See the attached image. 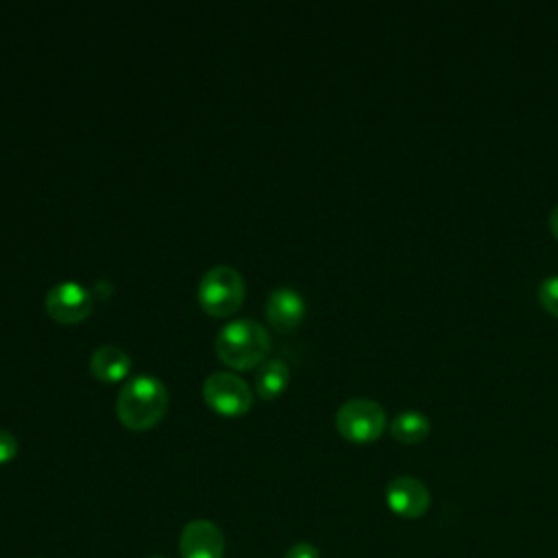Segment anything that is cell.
Segmentation results:
<instances>
[{
  "instance_id": "1",
  "label": "cell",
  "mask_w": 558,
  "mask_h": 558,
  "mask_svg": "<svg viewBox=\"0 0 558 558\" xmlns=\"http://www.w3.org/2000/svg\"><path fill=\"white\" fill-rule=\"evenodd\" d=\"M168 408V390L161 379L153 375L131 377L118 395V418L133 432H146L155 427Z\"/></svg>"
},
{
  "instance_id": "2",
  "label": "cell",
  "mask_w": 558,
  "mask_h": 558,
  "mask_svg": "<svg viewBox=\"0 0 558 558\" xmlns=\"http://www.w3.org/2000/svg\"><path fill=\"white\" fill-rule=\"evenodd\" d=\"M270 351V333L253 318H235L216 336V355L235 371L259 366Z\"/></svg>"
},
{
  "instance_id": "3",
  "label": "cell",
  "mask_w": 558,
  "mask_h": 558,
  "mask_svg": "<svg viewBox=\"0 0 558 558\" xmlns=\"http://www.w3.org/2000/svg\"><path fill=\"white\" fill-rule=\"evenodd\" d=\"M198 303L209 316H231L240 310L246 283L240 270L227 264L211 266L198 281Z\"/></svg>"
},
{
  "instance_id": "4",
  "label": "cell",
  "mask_w": 558,
  "mask_h": 558,
  "mask_svg": "<svg viewBox=\"0 0 558 558\" xmlns=\"http://www.w3.org/2000/svg\"><path fill=\"white\" fill-rule=\"evenodd\" d=\"M386 427V410L366 397L344 401L336 412V429L342 438L366 445L377 440Z\"/></svg>"
},
{
  "instance_id": "5",
  "label": "cell",
  "mask_w": 558,
  "mask_h": 558,
  "mask_svg": "<svg viewBox=\"0 0 558 558\" xmlns=\"http://www.w3.org/2000/svg\"><path fill=\"white\" fill-rule=\"evenodd\" d=\"M207 405L222 416H240L253 405L251 386L231 371H216L203 384Z\"/></svg>"
},
{
  "instance_id": "6",
  "label": "cell",
  "mask_w": 558,
  "mask_h": 558,
  "mask_svg": "<svg viewBox=\"0 0 558 558\" xmlns=\"http://www.w3.org/2000/svg\"><path fill=\"white\" fill-rule=\"evenodd\" d=\"M44 307L50 318L72 325L78 320H85L94 307V299L87 288H83L76 281H59L54 283L46 296Z\"/></svg>"
},
{
  "instance_id": "7",
  "label": "cell",
  "mask_w": 558,
  "mask_h": 558,
  "mask_svg": "<svg viewBox=\"0 0 558 558\" xmlns=\"http://www.w3.org/2000/svg\"><path fill=\"white\" fill-rule=\"evenodd\" d=\"M388 508L403 519H418L429 510L432 493L418 477L399 475L386 486Z\"/></svg>"
},
{
  "instance_id": "8",
  "label": "cell",
  "mask_w": 558,
  "mask_h": 558,
  "mask_svg": "<svg viewBox=\"0 0 558 558\" xmlns=\"http://www.w3.org/2000/svg\"><path fill=\"white\" fill-rule=\"evenodd\" d=\"M181 558H222L225 536L220 527L207 519L190 521L179 536Z\"/></svg>"
},
{
  "instance_id": "9",
  "label": "cell",
  "mask_w": 558,
  "mask_h": 558,
  "mask_svg": "<svg viewBox=\"0 0 558 558\" xmlns=\"http://www.w3.org/2000/svg\"><path fill=\"white\" fill-rule=\"evenodd\" d=\"M305 310H307V305H305L303 294L294 288H288V286L275 288L268 294L266 305H264L266 318L279 331L294 329L305 318Z\"/></svg>"
},
{
  "instance_id": "10",
  "label": "cell",
  "mask_w": 558,
  "mask_h": 558,
  "mask_svg": "<svg viewBox=\"0 0 558 558\" xmlns=\"http://www.w3.org/2000/svg\"><path fill=\"white\" fill-rule=\"evenodd\" d=\"M89 371L96 379L105 384H113L129 375L131 357L116 344H102L92 353Z\"/></svg>"
},
{
  "instance_id": "11",
  "label": "cell",
  "mask_w": 558,
  "mask_h": 558,
  "mask_svg": "<svg viewBox=\"0 0 558 558\" xmlns=\"http://www.w3.org/2000/svg\"><path fill=\"white\" fill-rule=\"evenodd\" d=\"M290 381V368L281 357H266L255 373V390L262 399H275Z\"/></svg>"
},
{
  "instance_id": "12",
  "label": "cell",
  "mask_w": 558,
  "mask_h": 558,
  "mask_svg": "<svg viewBox=\"0 0 558 558\" xmlns=\"http://www.w3.org/2000/svg\"><path fill=\"white\" fill-rule=\"evenodd\" d=\"M432 432V423L427 418V414L418 412V410H405L399 412L392 423H390V434L395 440L403 442V445H416L423 442Z\"/></svg>"
},
{
  "instance_id": "13",
  "label": "cell",
  "mask_w": 558,
  "mask_h": 558,
  "mask_svg": "<svg viewBox=\"0 0 558 558\" xmlns=\"http://www.w3.org/2000/svg\"><path fill=\"white\" fill-rule=\"evenodd\" d=\"M538 303L547 314L558 318V275H549L538 283Z\"/></svg>"
},
{
  "instance_id": "14",
  "label": "cell",
  "mask_w": 558,
  "mask_h": 558,
  "mask_svg": "<svg viewBox=\"0 0 558 558\" xmlns=\"http://www.w3.org/2000/svg\"><path fill=\"white\" fill-rule=\"evenodd\" d=\"M17 453V440L9 429H0V464L13 460Z\"/></svg>"
},
{
  "instance_id": "15",
  "label": "cell",
  "mask_w": 558,
  "mask_h": 558,
  "mask_svg": "<svg viewBox=\"0 0 558 558\" xmlns=\"http://www.w3.org/2000/svg\"><path fill=\"white\" fill-rule=\"evenodd\" d=\"M283 558H320V551L312 543H294Z\"/></svg>"
},
{
  "instance_id": "16",
  "label": "cell",
  "mask_w": 558,
  "mask_h": 558,
  "mask_svg": "<svg viewBox=\"0 0 558 558\" xmlns=\"http://www.w3.org/2000/svg\"><path fill=\"white\" fill-rule=\"evenodd\" d=\"M549 229H551V233H554V238L558 240V205L551 209V214H549Z\"/></svg>"
},
{
  "instance_id": "17",
  "label": "cell",
  "mask_w": 558,
  "mask_h": 558,
  "mask_svg": "<svg viewBox=\"0 0 558 558\" xmlns=\"http://www.w3.org/2000/svg\"><path fill=\"white\" fill-rule=\"evenodd\" d=\"M153 558H163V556H153Z\"/></svg>"
}]
</instances>
